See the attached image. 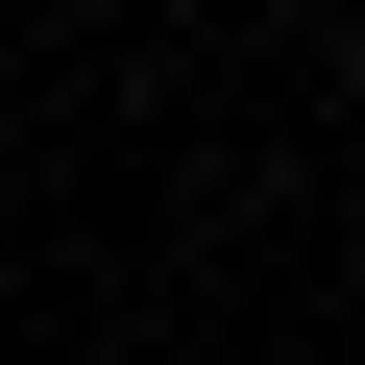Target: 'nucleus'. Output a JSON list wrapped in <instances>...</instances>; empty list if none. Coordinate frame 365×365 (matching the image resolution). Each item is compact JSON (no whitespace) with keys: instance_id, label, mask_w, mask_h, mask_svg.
<instances>
[{"instance_id":"obj_1","label":"nucleus","mask_w":365,"mask_h":365,"mask_svg":"<svg viewBox=\"0 0 365 365\" xmlns=\"http://www.w3.org/2000/svg\"><path fill=\"white\" fill-rule=\"evenodd\" d=\"M341 98H365V25H341Z\"/></svg>"}]
</instances>
